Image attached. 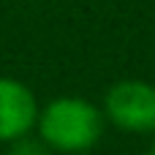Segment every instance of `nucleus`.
I'll return each instance as SVG.
<instances>
[{
    "instance_id": "2",
    "label": "nucleus",
    "mask_w": 155,
    "mask_h": 155,
    "mask_svg": "<svg viewBox=\"0 0 155 155\" xmlns=\"http://www.w3.org/2000/svg\"><path fill=\"white\" fill-rule=\"evenodd\" d=\"M104 117L128 134L155 131V87L139 79L112 84L104 98Z\"/></svg>"
},
{
    "instance_id": "5",
    "label": "nucleus",
    "mask_w": 155,
    "mask_h": 155,
    "mask_svg": "<svg viewBox=\"0 0 155 155\" xmlns=\"http://www.w3.org/2000/svg\"><path fill=\"white\" fill-rule=\"evenodd\" d=\"M147 155H155V142H153V147H150V153H147Z\"/></svg>"
},
{
    "instance_id": "1",
    "label": "nucleus",
    "mask_w": 155,
    "mask_h": 155,
    "mask_svg": "<svg viewBox=\"0 0 155 155\" xmlns=\"http://www.w3.org/2000/svg\"><path fill=\"white\" fill-rule=\"evenodd\" d=\"M35 128L54 153H84L104 134V112L84 98L63 95L38 109Z\"/></svg>"
},
{
    "instance_id": "4",
    "label": "nucleus",
    "mask_w": 155,
    "mask_h": 155,
    "mask_svg": "<svg viewBox=\"0 0 155 155\" xmlns=\"http://www.w3.org/2000/svg\"><path fill=\"white\" fill-rule=\"evenodd\" d=\"M8 155H52V147L38 136V139H30V136H22L16 142H11V153Z\"/></svg>"
},
{
    "instance_id": "3",
    "label": "nucleus",
    "mask_w": 155,
    "mask_h": 155,
    "mask_svg": "<svg viewBox=\"0 0 155 155\" xmlns=\"http://www.w3.org/2000/svg\"><path fill=\"white\" fill-rule=\"evenodd\" d=\"M38 104L27 84L0 76V142H16L35 128Z\"/></svg>"
}]
</instances>
